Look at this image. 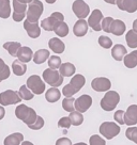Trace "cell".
Listing matches in <instances>:
<instances>
[{"label":"cell","instance_id":"52","mask_svg":"<svg viewBox=\"0 0 137 145\" xmlns=\"http://www.w3.org/2000/svg\"><path fill=\"white\" fill-rule=\"evenodd\" d=\"M73 145H87L86 143H82V142H79V143H76V144H73Z\"/></svg>","mask_w":137,"mask_h":145},{"label":"cell","instance_id":"44","mask_svg":"<svg viewBox=\"0 0 137 145\" xmlns=\"http://www.w3.org/2000/svg\"><path fill=\"white\" fill-rule=\"evenodd\" d=\"M72 125V123H71V120L68 116H64V118H61L59 120V122H58V126L61 127V128H70V126Z\"/></svg>","mask_w":137,"mask_h":145},{"label":"cell","instance_id":"43","mask_svg":"<svg viewBox=\"0 0 137 145\" xmlns=\"http://www.w3.org/2000/svg\"><path fill=\"white\" fill-rule=\"evenodd\" d=\"M114 118L115 121L120 124V125H124V111L123 110H118L116 111V113L114 114Z\"/></svg>","mask_w":137,"mask_h":145},{"label":"cell","instance_id":"17","mask_svg":"<svg viewBox=\"0 0 137 145\" xmlns=\"http://www.w3.org/2000/svg\"><path fill=\"white\" fill-rule=\"evenodd\" d=\"M116 5L119 10L128 13H135L137 11V0H117Z\"/></svg>","mask_w":137,"mask_h":145},{"label":"cell","instance_id":"6","mask_svg":"<svg viewBox=\"0 0 137 145\" xmlns=\"http://www.w3.org/2000/svg\"><path fill=\"white\" fill-rule=\"evenodd\" d=\"M64 20V16L61 12H54V13L50 14L49 17L45 18V19H42L41 22V28H43L45 31L51 32L54 31L55 29V26L59 22H63Z\"/></svg>","mask_w":137,"mask_h":145},{"label":"cell","instance_id":"32","mask_svg":"<svg viewBox=\"0 0 137 145\" xmlns=\"http://www.w3.org/2000/svg\"><path fill=\"white\" fill-rule=\"evenodd\" d=\"M125 41L130 48H137V32L135 30H128L125 34Z\"/></svg>","mask_w":137,"mask_h":145},{"label":"cell","instance_id":"20","mask_svg":"<svg viewBox=\"0 0 137 145\" xmlns=\"http://www.w3.org/2000/svg\"><path fill=\"white\" fill-rule=\"evenodd\" d=\"M17 58L24 63H28L33 59V51L28 46H22L17 52Z\"/></svg>","mask_w":137,"mask_h":145},{"label":"cell","instance_id":"48","mask_svg":"<svg viewBox=\"0 0 137 145\" xmlns=\"http://www.w3.org/2000/svg\"><path fill=\"white\" fill-rule=\"evenodd\" d=\"M132 29L137 32V19H135V20L133 22V28H132Z\"/></svg>","mask_w":137,"mask_h":145},{"label":"cell","instance_id":"28","mask_svg":"<svg viewBox=\"0 0 137 145\" xmlns=\"http://www.w3.org/2000/svg\"><path fill=\"white\" fill-rule=\"evenodd\" d=\"M12 71L13 74L16 76H23L27 72V65L19 60H15L12 63Z\"/></svg>","mask_w":137,"mask_h":145},{"label":"cell","instance_id":"18","mask_svg":"<svg viewBox=\"0 0 137 145\" xmlns=\"http://www.w3.org/2000/svg\"><path fill=\"white\" fill-rule=\"evenodd\" d=\"M88 28H89L88 22H86L85 19H78L77 22L74 24V27H73L74 35L77 36V37L85 36L88 32Z\"/></svg>","mask_w":137,"mask_h":145},{"label":"cell","instance_id":"9","mask_svg":"<svg viewBox=\"0 0 137 145\" xmlns=\"http://www.w3.org/2000/svg\"><path fill=\"white\" fill-rule=\"evenodd\" d=\"M22 101L19 93L13 90H7L0 94V105L1 106H10V105H16Z\"/></svg>","mask_w":137,"mask_h":145},{"label":"cell","instance_id":"37","mask_svg":"<svg viewBox=\"0 0 137 145\" xmlns=\"http://www.w3.org/2000/svg\"><path fill=\"white\" fill-rule=\"evenodd\" d=\"M97 43H99V45L102 48H105V49H109V48L113 47V41H111V39L106 35H101L99 37Z\"/></svg>","mask_w":137,"mask_h":145},{"label":"cell","instance_id":"41","mask_svg":"<svg viewBox=\"0 0 137 145\" xmlns=\"http://www.w3.org/2000/svg\"><path fill=\"white\" fill-rule=\"evenodd\" d=\"M43 126H44V120H43V118L38 115L37 121L33 123V124H31V125H29L28 127L30 129H32V130H40L41 128H43Z\"/></svg>","mask_w":137,"mask_h":145},{"label":"cell","instance_id":"35","mask_svg":"<svg viewBox=\"0 0 137 145\" xmlns=\"http://www.w3.org/2000/svg\"><path fill=\"white\" fill-rule=\"evenodd\" d=\"M19 96L24 100H31L34 97V94L32 93V91L28 88L27 86H22L19 88Z\"/></svg>","mask_w":137,"mask_h":145},{"label":"cell","instance_id":"16","mask_svg":"<svg viewBox=\"0 0 137 145\" xmlns=\"http://www.w3.org/2000/svg\"><path fill=\"white\" fill-rule=\"evenodd\" d=\"M124 123L128 126L137 124V105H131L124 112Z\"/></svg>","mask_w":137,"mask_h":145},{"label":"cell","instance_id":"27","mask_svg":"<svg viewBox=\"0 0 137 145\" xmlns=\"http://www.w3.org/2000/svg\"><path fill=\"white\" fill-rule=\"evenodd\" d=\"M11 16V1L0 0V18L7 19Z\"/></svg>","mask_w":137,"mask_h":145},{"label":"cell","instance_id":"12","mask_svg":"<svg viewBox=\"0 0 137 145\" xmlns=\"http://www.w3.org/2000/svg\"><path fill=\"white\" fill-rule=\"evenodd\" d=\"M28 5L26 3H22L17 0H13V14L12 18L15 23H20L24 20V18L26 17L27 14Z\"/></svg>","mask_w":137,"mask_h":145},{"label":"cell","instance_id":"47","mask_svg":"<svg viewBox=\"0 0 137 145\" xmlns=\"http://www.w3.org/2000/svg\"><path fill=\"white\" fill-rule=\"evenodd\" d=\"M104 1L108 5H116L117 3V0H104Z\"/></svg>","mask_w":137,"mask_h":145},{"label":"cell","instance_id":"11","mask_svg":"<svg viewBox=\"0 0 137 145\" xmlns=\"http://www.w3.org/2000/svg\"><path fill=\"white\" fill-rule=\"evenodd\" d=\"M104 19L102 11L99 9H94L88 17V25L90 26L93 31L100 32L102 30V20Z\"/></svg>","mask_w":137,"mask_h":145},{"label":"cell","instance_id":"1","mask_svg":"<svg viewBox=\"0 0 137 145\" xmlns=\"http://www.w3.org/2000/svg\"><path fill=\"white\" fill-rule=\"evenodd\" d=\"M85 83H86V78L82 75L80 74L74 75L70 83L64 86V88L62 89V94L64 95V97H72L74 94H76L82 90Z\"/></svg>","mask_w":137,"mask_h":145},{"label":"cell","instance_id":"25","mask_svg":"<svg viewBox=\"0 0 137 145\" xmlns=\"http://www.w3.org/2000/svg\"><path fill=\"white\" fill-rule=\"evenodd\" d=\"M59 72L63 77H72L76 72V67L74 66V64L70 63V62H65V63L61 64Z\"/></svg>","mask_w":137,"mask_h":145},{"label":"cell","instance_id":"45","mask_svg":"<svg viewBox=\"0 0 137 145\" xmlns=\"http://www.w3.org/2000/svg\"><path fill=\"white\" fill-rule=\"evenodd\" d=\"M56 145H72V142L68 138H60L56 141Z\"/></svg>","mask_w":137,"mask_h":145},{"label":"cell","instance_id":"10","mask_svg":"<svg viewBox=\"0 0 137 145\" xmlns=\"http://www.w3.org/2000/svg\"><path fill=\"white\" fill-rule=\"evenodd\" d=\"M72 11L78 19H85L90 15V7L84 0H75L72 5Z\"/></svg>","mask_w":137,"mask_h":145},{"label":"cell","instance_id":"15","mask_svg":"<svg viewBox=\"0 0 137 145\" xmlns=\"http://www.w3.org/2000/svg\"><path fill=\"white\" fill-rule=\"evenodd\" d=\"M24 29L26 30L27 34L31 39H38L41 35V26L38 23H31L28 19L24 20Z\"/></svg>","mask_w":137,"mask_h":145},{"label":"cell","instance_id":"26","mask_svg":"<svg viewBox=\"0 0 137 145\" xmlns=\"http://www.w3.org/2000/svg\"><path fill=\"white\" fill-rule=\"evenodd\" d=\"M126 68H135L137 66V50L128 54L122 60Z\"/></svg>","mask_w":137,"mask_h":145},{"label":"cell","instance_id":"3","mask_svg":"<svg viewBox=\"0 0 137 145\" xmlns=\"http://www.w3.org/2000/svg\"><path fill=\"white\" fill-rule=\"evenodd\" d=\"M119 101H120V95L118 92L116 91H107L106 94L103 96V98L101 99V108L104 111H113L116 109V107L118 106Z\"/></svg>","mask_w":137,"mask_h":145},{"label":"cell","instance_id":"13","mask_svg":"<svg viewBox=\"0 0 137 145\" xmlns=\"http://www.w3.org/2000/svg\"><path fill=\"white\" fill-rule=\"evenodd\" d=\"M91 88L96 92H107L111 88V82L106 77H96L91 81Z\"/></svg>","mask_w":137,"mask_h":145},{"label":"cell","instance_id":"39","mask_svg":"<svg viewBox=\"0 0 137 145\" xmlns=\"http://www.w3.org/2000/svg\"><path fill=\"white\" fill-rule=\"evenodd\" d=\"M125 137L137 144V127L130 126V128H128L125 131Z\"/></svg>","mask_w":137,"mask_h":145},{"label":"cell","instance_id":"19","mask_svg":"<svg viewBox=\"0 0 137 145\" xmlns=\"http://www.w3.org/2000/svg\"><path fill=\"white\" fill-rule=\"evenodd\" d=\"M126 30V25L121 19H114V22L110 26V33L116 36H121L124 34Z\"/></svg>","mask_w":137,"mask_h":145},{"label":"cell","instance_id":"49","mask_svg":"<svg viewBox=\"0 0 137 145\" xmlns=\"http://www.w3.org/2000/svg\"><path fill=\"white\" fill-rule=\"evenodd\" d=\"M17 1H19V2H22V3H26V5H29L31 1H33V0H17Z\"/></svg>","mask_w":137,"mask_h":145},{"label":"cell","instance_id":"30","mask_svg":"<svg viewBox=\"0 0 137 145\" xmlns=\"http://www.w3.org/2000/svg\"><path fill=\"white\" fill-rule=\"evenodd\" d=\"M47 59H49V51L47 49H39L33 54V62L36 64H43Z\"/></svg>","mask_w":137,"mask_h":145},{"label":"cell","instance_id":"46","mask_svg":"<svg viewBox=\"0 0 137 145\" xmlns=\"http://www.w3.org/2000/svg\"><path fill=\"white\" fill-rule=\"evenodd\" d=\"M5 108H3V106L0 105V121L5 118Z\"/></svg>","mask_w":137,"mask_h":145},{"label":"cell","instance_id":"42","mask_svg":"<svg viewBox=\"0 0 137 145\" xmlns=\"http://www.w3.org/2000/svg\"><path fill=\"white\" fill-rule=\"evenodd\" d=\"M89 142H90V145H106L105 140L102 139L97 135H93L92 137H90Z\"/></svg>","mask_w":137,"mask_h":145},{"label":"cell","instance_id":"14","mask_svg":"<svg viewBox=\"0 0 137 145\" xmlns=\"http://www.w3.org/2000/svg\"><path fill=\"white\" fill-rule=\"evenodd\" d=\"M92 106V97L88 94L79 96L77 99H75V109L79 112H86L88 109Z\"/></svg>","mask_w":137,"mask_h":145},{"label":"cell","instance_id":"34","mask_svg":"<svg viewBox=\"0 0 137 145\" xmlns=\"http://www.w3.org/2000/svg\"><path fill=\"white\" fill-rule=\"evenodd\" d=\"M11 75V71H10L9 66L5 63V61L0 58V82L8 79Z\"/></svg>","mask_w":137,"mask_h":145},{"label":"cell","instance_id":"8","mask_svg":"<svg viewBox=\"0 0 137 145\" xmlns=\"http://www.w3.org/2000/svg\"><path fill=\"white\" fill-rule=\"evenodd\" d=\"M120 132V126L115 122H104L100 126V133L105 137L107 140H111L113 138L118 136Z\"/></svg>","mask_w":137,"mask_h":145},{"label":"cell","instance_id":"50","mask_svg":"<svg viewBox=\"0 0 137 145\" xmlns=\"http://www.w3.org/2000/svg\"><path fill=\"white\" fill-rule=\"evenodd\" d=\"M44 1H46L48 5H54V3H55L57 0H44Z\"/></svg>","mask_w":137,"mask_h":145},{"label":"cell","instance_id":"51","mask_svg":"<svg viewBox=\"0 0 137 145\" xmlns=\"http://www.w3.org/2000/svg\"><path fill=\"white\" fill-rule=\"evenodd\" d=\"M22 145H33L31 142H29V141H24L22 142Z\"/></svg>","mask_w":137,"mask_h":145},{"label":"cell","instance_id":"24","mask_svg":"<svg viewBox=\"0 0 137 145\" xmlns=\"http://www.w3.org/2000/svg\"><path fill=\"white\" fill-rule=\"evenodd\" d=\"M24 140L23 133H19V132H15L8 136L3 141V144L5 145H20V143Z\"/></svg>","mask_w":137,"mask_h":145},{"label":"cell","instance_id":"5","mask_svg":"<svg viewBox=\"0 0 137 145\" xmlns=\"http://www.w3.org/2000/svg\"><path fill=\"white\" fill-rule=\"evenodd\" d=\"M42 77H43V80L48 86H51L54 88H58V86H62V83H63V76L57 69L46 68L43 72Z\"/></svg>","mask_w":137,"mask_h":145},{"label":"cell","instance_id":"21","mask_svg":"<svg viewBox=\"0 0 137 145\" xmlns=\"http://www.w3.org/2000/svg\"><path fill=\"white\" fill-rule=\"evenodd\" d=\"M48 46H49V49L55 54H62L65 50L64 43L58 37H51L48 41Z\"/></svg>","mask_w":137,"mask_h":145},{"label":"cell","instance_id":"2","mask_svg":"<svg viewBox=\"0 0 137 145\" xmlns=\"http://www.w3.org/2000/svg\"><path fill=\"white\" fill-rule=\"evenodd\" d=\"M15 116L23 123H25L27 126H29L37 121L38 114L32 108L22 104L17 106L15 109Z\"/></svg>","mask_w":137,"mask_h":145},{"label":"cell","instance_id":"38","mask_svg":"<svg viewBox=\"0 0 137 145\" xmlns=\"http://www.w3.org/2000/svg\"><path fill=\"white\" fill-rule=\"evenodd\" d=\"M61 59L58 56H51L48 59V66L51 69H57V68H60L61 66Z\"/></svg>","mask_w":137,"mask_h":145},{"label":"cell","instance_id":"23","mask_svg":"<svg viewBox=\"0 0 137 145\" xmlns=\"http://www.w3.org/2000/svg\"><path fill=\"white\" fill-rule=\"evenodd\" d=\"M60 97H61V92L58 90V88L51 86L50 89L46 91L45 99L48 103H56V101H58L60 99Z\"/></svg>","mask_w":137,"mask_h":145},{"label":"cell","instance_id":"33","mask_svg":"<svg viewBox=\"0 0 137 145\" xmlns=\"http://www.w3.org/2000/svg\"><path fill=\"white\" fill-rule=\"evenodd\" d=\"M68 118H70V120H71L72 125H74V126H79V125H82V122H84L82 113V112H79V111H77V110H75V111H73V112H70Z\"/></svg>","mask_w":137,"mask_h":145},{"label":"cell","instance_id":"4","mask_svg":"<svg viewBox=\"0 0 137 145\" xmlns=\"http://www.w3.org/2000/svg\"><path fill=\"white\" fill-rule=\"evenodd\" d=\"M44 11V5L41 0H33L28 5L26 19L31 23H38Z\"/></svg>","mask_w":137,"mask_h":145},{"label":"cell","instance_id":"7","mask_svg":"<svg viewBox=\"0 0 137 145\" xmlns=\"http://www.w3.org/2000/svg\"><path fill=\"white\" fill-rule=\"evenodd\" d=\"M26 86L32 91L34 95H41L45 91V83L39 75H32L27 79Z\"/></svg>","mask_w":137,"mask_h":145},{"label":"cell","instance_id":"22","mask_svg":"<svg viewBox=\"0 0 137 145\" xmlns=\"http://www.w3.org/2000/svg\"><path fill=\"white\" fill-rule=\"evenodd\" d=\"M126 54H128V50L121 44H116L111 48V57L116 61H122Z\"/></svg>","mask_w":137,"mask_h":145},{"label":"cell","instance_id":"40","mask_svg":"<svg viewBox=\"0 0 137 145\" xmlns=\"http://www.w3.org/2000/svg\"><path fill=\"white\" fill-rule=\"evenodd\" d=\"M114 22V18L110 17V16H107V17H104V19L102 20V30L106 33H110V26Z\"/></svg>","mask_w":137,"mask_h":145},{"label":"cell","instance_id":"29","mask_svg":"<svg viewBox=\"0 0 137 145\" xmlns=\"http://www.w3.org/2000/svg\"><path fill=\"white\" fill-rule=\"evenodd\" d=\"M20 47H22V45H20V43H18V42H7V43L3 44V48L13 58L17 57V52H18Z\"/></svg>","mask_w":137,"mask_h":145},{"label":"cell","instance_id":"31","mask_svg":"<svg viewBox=\"0 0 137 145\" xmlns=\"http://www.w3.org/2000/svg\"><path fill=\"white\" fill-rule=\"evenodd\" d=\"M54 32H55L56 34L59 36V37H65V36L68 34V32H70L68 24L65 23L64 20L63 22H59V23L55 26Z\"/></svg>","mask_w":137,"mask_h":145},{"label":"cell","instance_id":"36","mask_svg":"<svg viewBox=\"0 0 137 145\" xmlns=\"http://www.w3.org/2000/svg\"><path fill=\"white\" fill-rule=\"evenodd\" d=\"M62 108L67 111V112H73L75 111V99L72 97H65L62 101Z\"/></svg>","mask_w":137,"mask_h":145}]
</instances>
